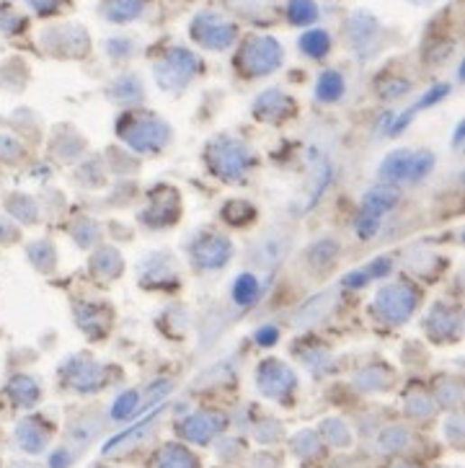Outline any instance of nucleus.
<instances>
[{
    "label": "nucleus",
    "mask_w": 465,
    "mask_h": 468,
    "mask_svg": "<svg viewBox=\"0 0 465 468\" xmlns=\"http://www.w3.org/2000/svg\"><path fill=\"white\" fill-rule=\"evenodd\" d=\"M256 339H259V344H274L277 342V329H271V326H267V329H261V332L256 334Z\"/></svg>",
    "instance_id": "nucleus-14"
},
{
    "label": "nucleus",
    "mask_w": 465,
    "mask_h": 468,
    "mask_svg": "<svg viewBox=\"0 0 465 468\" xmlns=\"http://www.w3.org/2000/svg\"><path fill=\"white\" fill-rule=\"evenodd\" d=\"M342 91H344V80L339 73H324L321 80H318V96L324 98V101H333V98L342 96Z\"/></svg>",
    "instance_id": "nucleus-8"
},
{
    "label": "nucleus",
    "mask_w": 465,
    "mask_h": 468,
    "mask_svg": "<svg viewBox=\"0 0 465 468\" xmlns=\"http://www.w3.org/2000/svg\"><path fill=\"white\" fill-rule=\"evenodd\" d=\"M14 235V228H11V223L5 220V217H0V241H8Z\"/></svg>",
    "instance_id": "nucleus-15"
},
{
    "label": "nucleus",
    "mask_w": 465,
    "mask_h": 468,
    "mask_svg": "<svg viewBox=\"0 0 465 468\" xmlns=\"http://www.w3.org/2000/svg\"><path fill=\"white\" fill-rule=\"evenodd\" d=\"M228 259H231V243H228L225 238L207 235V238H202V241L194 246V262H196L202 270H217V267H223Z\"/></svg>",
    "instance_id": "nucleus-2"
},
{
    "label": "nucleus",
    "mask_w": 465,
    "mask_h": 468,
    "mask_svg": "<svg viewBox=\"0 0 465 468\" xmlns=\"http://www.w3.org/2000/svg\"><path fill=\"white\" fill-rule=\"evenodd\" d=\"M259 295V280L253 274H241L235 288H232V298L238 306H249L253 298Z\"/></svg>",
    "instance_id": "nucleus-7"
},
{
    "label": "nucleus",
    "mask_w": 465,
    "mask_h": 468,
    "mask_svg": "<svg viewBox=\"0 0 465 468\" xmlns=\"http://www.w3.org/2000/svg\"><path fill=\"white\" fill-rule=\"evenodd\" d=\"M290 16L295 23H305V21L315 19V8L310 0H295L290 5Z\"/></svg>",
    "instance_id": "nucleus-11"
},
{
    "label": "nucleus",
    "mask_w": 465,
    "mask_h": 468,
    "mask_svg": "<svg viewBox=\"0 0 465 468\" xmlns=\"http://www.w3.org/2000/svg\"><path fill=\"white\" fill-rule=\"evenodd\" d=\"M411 153L406 151H398L393 156L386 158V163L380 166V179L386 181H401V179H408V169H411Z\"/></svg>",
    "instance_id": "nucleus-6"
},
{
    "label": "nucleus",
    "mask_w": 465,
    "mask_h": 468,
    "mask_svg": "<svg viewBox=\"0 0 465 468\" xmlns=\"http://www.w3.org/2000/svg\"><path fill=\"white\" fill-rule=\"evenodd\" d=\"M135 407H137V393H132V390H130V393H124V396H122V399L116 401L114 409H112V417H114V419H124V417H127L130 411L135 409Z\"/></svg>",
    "instance_id": "nucleus-13"
},
{
    "label": "nucleus",
    "mask_w": 465,
    "mask_h": 468,
    "mask_svg": "<svg viewBox=\"0 0 465 468\" xmlns=\"http://www.w3.org/2000/svg\"><path fill=\"white\" fill-rule=\"evenodd\" d=\"M432 163H434V158L432 156H414L411 158V169H408V179H411V181H419V179L432 169Z\"/></svg>",
    "instance_id": "nucleus-12"
},
{
    "label": "nucleus",
    "mask_w": 465,
    "mask_h": 468,
    "mask_svg": "<svg viewBox=\"0 0 465 468\" xmlns=\"http://www.w3.org/2000/svg\"><path fill=\"white\" fill-rule=\"evenodd\" d=\"M11 393H14V399H19V404H32L37 399V386L29 378H16L11 383Z\"/></svg>",
    "instance_id": "nucleus-10"
},
{
    "label": "nucleus",
    "mask_w": 465,
    "mask_h": 468,
    "mask_svg": "<svg viewBox=\"0 0 465 468\" xmlns=\"http://www.w3.org/2000/svg\"><path fill=\"white\" fill-rule=\"evenodd\" d=\"M368 282V274H351V280H347V285H365Z\"/></svg>",
    "instance_id": "nucleus-16"
},
{
    "label": "nucleus",
    "mask_w": 465,
    "mask_h": 468,
    "mask_svg": "<svg viewBox=\"0 0 465 468\" xmlns=\"http://www.w3.org/2000/svg\"><path fill=\"white\" fill-rule=\"evenodd\" d=\"M414 306H416V295L414 290H408L406 285H390L378 295V308L390 316L393 321L406 318L408 313L414 311Z\"/></svg>",
    "instance_id": "nucleus-1"
},
{
    "label": "nucleus",
    "mask_w": 465,
    "mask_h": 468,
    "mask_svg": "<svg viewBox=\"0 0 465 468\" xmlns=\"http://www.w3.org/2000/svg\"><path fill=\"white\" fill-rule=\"evenodd\" d=\"M122 135L130 140V145L137 151H158L163 142H166V127H160L153 119H145V122H135V127Z\"/></svg>",
    "instance_id": "nucleus-3"
},
{
    "label": "nucleus",
    "mask_w": 465,
    "mask_h": 468,
    "mask_svg": "<svg viewBox=\"0 0 465 468\" xmlns=\"http://www.w3.org/2000/svg\"><path fill=\"white\" fill-rule=\"evenodd\" d=\"M228 148L214 156V169H220L225 176H241L246 171V166L251 163V158L246 153V148L235 145V142H225Z\"/></svg>",
    "instance_id": "nucleus-4"
},
{
    "label": "nucleus",
    "mask_w": 465,
    "mask_h": 468,
    "mask_svg": "<svg viewBox=\"0 0 465 468\" xmlns=\"http://www.w3.org/2000/svg\"><path fill=\"white\" fill-rule=\"evenodd\" d=\"M396 202H398V192H396V189H372V192H368V197H365L362 215H369V217L380 220Z\"/></svg>",
    "instance_id": "nucleus-5"
},
{
    "label": "nucleus",
    "mask_w": 465,
    "mask_h": 468,
    "mask_svg": "<svg viewBox=\"0 0 465 468\" xmlns=\"http://www.w3.org/2000/svg\"><path fill=\"white\" fill-rule=\"evenodd\" d=\"M303 47H305L308 55L321 58V55H326V50H329V37H326L324 32H310V34L303 37Z\"/></svg>",
    "instance_id": "nucleus-9"
},
{
    "label": "nucleus",
    "mask_w": 465,
    "mask_h": 468,
    "mask_svg": "<svg viewBox=\"0 0 465 468\" xmlns=\"http://www.w3.org/2000/svg\"><path fill=\"white\" fill-rule=\"evenodd\" d=\"M14 468H34V466H14Z\"/></svg>",
    "instance_id": "nucleus-17"
}]
</instances>
